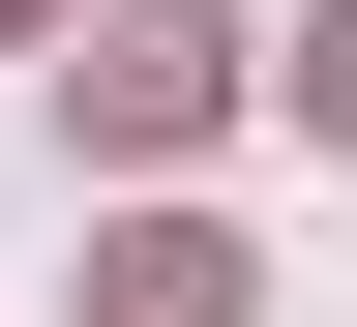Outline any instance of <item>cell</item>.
Segmentation results:
<instances>
[{
	"label": "cell",
	"mask_w": 357,
	"mask_h": 327,
	"mask_svg": "<svg viewBox=\"0 0 357 327\" xmlns=\"http://www.w3.org/2000/svg\"><path fill=\"white\" fill-rule=\"evenodd\" d=\"M60 119L89 149H208L238 119V0H60Z\"/></svg>",
	"instance_id": "cell-1"
},
{
	"label": "cell",
	"mask_w": 357,
	"mask_h": 327,
	"mask_svg": "<svg viewBox=\"0 0 357 327\" xmlns=\"http://www.w3.org/2000/svg\"><path fill=\"white\" fill-rule=\"evenodd\" d=\"M89 327H238V238L149 208V238H89Z\"/></svg>",
	"instance_id": "cell-2"
},
{
	"label": "cell",
	"mask_w": 357,
	"mask_h": 327,
	"mask_svg": "<svg viewBox=\"0 0 357 327\" xmlns=\"http://www.w3.org/2000/svg\"><path fill=\"white\" fill-rule=\"evenodd\" d=\"M0 30H60V0H0Z\"/></svg>",
	"instance_id": "cell-4"
},
{
	"label": "cell",
	"mask_w": 357,
	"mask_h": 327,
	"mask_svg": "<svg viewBox=\"0 0 357 327\" xmlns=\"http://www.w3.org/2000/svg\"><path fill=\"white\" fill-rule=\"evenodd\" d=\"M268 89H298V119H328V149H357V0H328V30H298V60H268Z\"/></svg>",
	"instance_id": "cell-3"
}]
</instances>
